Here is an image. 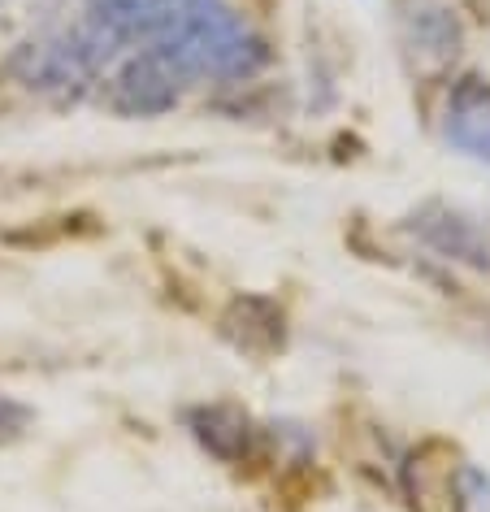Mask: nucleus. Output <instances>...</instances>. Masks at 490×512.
Returning a JSON list of instances; mask_svg holds the SVG:
<instances>
[{
	"label": "nucleus",
	"instance_id": "5",
	"mask_svg": "<svg viewBox=\"0 0 490 512\" xmlns=\"http://www.w3.org/2000/svg\"><path fill=\"white\" fill-rule=\"evenodd\" d=\"M27 408L22 404H14V400H5V395H0V439H5V434H18L22 426H27Z\"/></svg>",
	"mask_w": 490,
	"mask_h": 512
},
{
	"label": "nucleus",
	"instance_id": "3",
	"mask_svg": "<svg viewBox=\"0 0 490 512\" xmlns=\"http://www.w3.org/2000/svg\"><path fill=\"white\" fill-rule=\"evenodd\" d=\"M404 482H408V499H412V508L417 512H430V504H447V512H456L460 499H464V491L456 486V469L434 465L430 460V443H425L421 452L408 456Z\"/></svg>",
	"mask_w": 490,
	"mask_h": 512
},
{
	"label": "nucleus",
	"instance_id": "1",
	"mask_svg": "<svg viewBox=\"0 0 490 512\" xmlns=\"http://www.w3.org/2000/svg\"><path fill=\"white\" fill-rule=\"evenodd\" d=\"M131 53L165 57L187 83H235L265 66V44L226 0H83L70 27L18 48L14 74L31 92L79 96Z\"/></svg>",
	"mask_w": 490,
	"mask_h": 512
},
{
	"label": "nucleus",
	"instance_id": "4",
	"mask_svg": "<svg viewBox=\"0 0 490 512\" xmlns=\"http://www.w3.org/2000/svg\"><path fill=\"white\" fill-rule=\"evenodd\" d=\"M412 40L430 48L438 61L456 57V48H460V22L451 18V9H421L417 22H412Z\"/></svg>",
	"mask_w": 490,
	"mask_h": 512
},
{
	"label": "nucleus",
	"instance_id": "2",
	"mask_svg": "<svg viewBox=\"0 0 490 512\" xmlns=\"http://www.w3.org/2000/svg\"><path fill=\"white\" fill-rule=\"evenodd\" d=\"M443 135L460 157L490 165V83L469 74V79H460L451 87Z\"/></svg>",
	"mask_w": 490,
	"mask_h": 512
}]
</instances>
